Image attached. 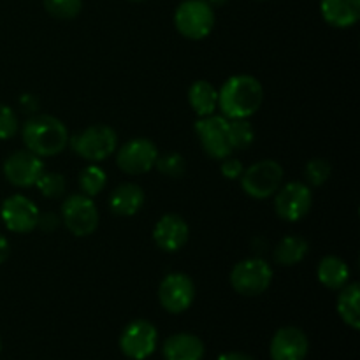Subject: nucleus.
Returning <instances> with one entry per match:
<instances>
[{
    "label": "nucleus",
    "mask_w": 360,
    "mask_h": 360,
    "mask_svg": "<svg viewBox=\"0 0 360 360\" xmlns=\"http://www.w3.org/2000/svg\"><path fill=\"white\" fill-rule=\"evenodd\" d=\"M62 221L70 234L77 238L91 236L98 227V210L94 197L84 193H72L62 204Z\"/></svg>",
    "instance_id": "nucleus-6"
},
{
    "label": "nucleus",
    "mask_w": 360,
    "mask_h": 360,
    "mask_svg": "<svg viewBox=\"0 0 360 360\" xmlns=\"http://www.w3.org/2000/svg\"><path fill=\"white\" fill-rule=\"evenodd\" d=\"M360 287L359 283H347L340 290V297H338V313H340L341 320L352 329H360Z\"/></svg>",
    "instance_id": "nucleus-22"
},
{
    "label": "nucleus",
    "mask_w": 360,
    "mask_h": 360,
    "mask_svg": "<svg viewBox=\"0 0 360 360\" xmlns=\"http://www.w3.org/2000/svg\"><path fill=\"white\" fill-rule=\"evenodd\" d=\"M20 130V120L16 112L9 105L0 102V141H7L14 137Z\"/></svg>",
    "instance_id": "nucleus-30"
},
{
    "label": "nucleus",
    "mask_w": 360,
    "mask_h": 360,
    "mask_svg": "<svg viewBox=\"0 0 360 360\" xmlns=\"http://www.w3.org/2000/svg\"><path fill=\"white\" fill-rule=\"evenodd\" d=\"M330 172H333V165L326 158H313L304 167L306 181L311 186L326 185L327 179L330 178Z\"/></svg>",
    "instance_id": "nucleus-29"
},
{
    "label": "nucleus",
    "mask_w": 360,
    "mask_h": 360,
    "mask_svg": "<svg viewBox=\"0 0 360 360\" xmlns=\"http://www.w3.org/2000/svg\"><path fill=\"white\" fill-rule=\"evenodd\" d=\"M158 158V148L153 141L136 137L130 139L116 151V164L120 171L130 176L146 174L155 167V162Z\"/></svg>",
    "instance_id": "nucleus-9"
},
{
    "label": "nucleus",
    "mask_w": 360,
    "mask_h": 360,
    "mask_svg": "<svg viewBox=\"0 0 360 360\" xmlns=\"http://www.w3.org/2000/svg\"><path fill=\"white\" fill-rule=\"evenodd\" d=\"M130 2H143V0H130Z\"/></svg>",
    "instance_id": "nucleus-37"
},
{
    "label": "nucleus",
    "mask_w": 360,
    "mask_h": 360,
    "mask_svg": "<svg viewBox=\"0 0 360 360\" xmlns=\"http://www.w3.org/2000/svg\"><path fill=\"white\" fill-rule=\"evenodd\" d=\"M188 102L200 118L214 115L218 109V90L210 81H195L188 90Z\"/></svg>",
    "instance_id": "nucleus-21"
},
{
    "label": "nucleus",
    "mask_w": 360,
    "mask_h": 360,
    "mask_svg": "<svg viewBox=\"0 0 360 360\" xmlns=\"http://www.w3.org/2000/svg\"><path fill=\"white\" fill-rule=\"evenodd\" d=\"M274 195V211L285 221L302 220L313 206V193L304 183H287Z\"/></svg>",
    "instance_id": "nucleus-11"
},
{
    "label": "nucleus",
    "mask_w": 360,
    "mask_h": 360,
    "mask_svg": "<svg viewBox=\"0 0 360 360\" xmlns=\"http://www.w3.org/2000/svg\"><path fill=\"white\" fill-rule=\"evenodd\" d=\"M74 151L88 162H102L118 148V136L108 125H91L74 137Z\"/></svg>",
    "instance_id": "nucleus-8"
},
{
    "label": "nucleus",
    "mask_w": 360,
    "mask_h": 360,
    "mask_svg": "<svg viewBox=\"0 0 360 360\" xmlns=\"http://www.w3.org/2000/svg\"><path fill=\"white\" fill-rule=\"evenodd\" d=\"M0 218L7 231L16 232V234H28L37 227L39 210L28 197L11 195L7 197L0 207Z\"/></svg>",
    "instance_id": "nucleus-14"
},
{
    "label": "nucleus",
    "mask_w": 360,
    "mask_h": 360,
    "mask_svg": "<svg viewBox=\"0 0 360 360\" xmlns=\"http://www.w3.org/2000/svg\"><path fill=\"white\" fill-rule=\"evenodd\" d=\"M273 283V267L264 259H246L234 266L231 285L239 295L255 297L264 294Z\"/></svg>",
    "instance_id": "nucleus-5"
},
{
    "label": "nucleus",
    "mask_w": 360,
    "mask_h": 360,
    "mask_svg": "<svg viewBox=\"0 0 360 360\" xmlns=\"http://www.w3.org/2000/svg\"><path fill=\"white\" fill-rule=\"evenodd\" d=\"M221 174H224V178L227 179H239L241 178L243 171H245V167H243L241 160H238V158H224V162H221V167H220Z\"/></svg>",
    "instance_id": "nucleus-31"
},
{
    "label": "nucleus",
    "mask_w": 360,
    "mask_h": 360,
    "mask_svg": "<svg viewBox=\"0 0 360 360\" xmlns=\"http://www.w3.org/2000/svg\"><path fill=\"white\" fill-rule=\"evenodd\" d=\"M195 283L185 273H171L158 287V301L167 313L179 315L193 304Z\"/></svg>",
    "instance_id": "nucleus-10"
},
{
    "label": "nucleus",
    "mask_w": 360,
    "mask_h": 360,
    "mask_svg": "<svg viewBox=\"0 0 360 360\" xmlns=\"http://www.w3.org/2000/svg\"><path fill=\"white\" fill-rule=\"evenodd\" d=\"M320 11L330 27L350 28L360 18V0H320Z\"/></svg>",
    "instance_id": "nucleus-17"
},
{
    "label": "nucleus",
    "mask_w": 360,
    "mask_h": 360,
    "mask_svg": "<svg viewBox=\"0 0 360 360\" xmlns=\"http://www.w3.org/2000/svg\"><path fill=\"white\" fill-rule=\"evenodd\" d=\"M35 186L48 199H58V197H62L65 193L67 181L65 176H62L60 172H42L39 181L35 183Z\"/></svg>",
    "instance_id": "nucleus-27"
},
{
    "label": "nucleus",
    "mask_w": 360,
    "mask_h": 360,
    "mask_svg": "<svg viewBox=\"0 0 360 360\" xmlns=\"http://www.w3.org/2000/svg\"><path fill=\"white\" fill-rule=\"evenodd\" d=\"M190 236L188 224L183 220L179 214L169 213L164 214L160 220L155 224L153 241L162 252L176 253L186 245Z\"/></svg>",
    "instance_id": "nucleus-15"
},
{
    "label": "nucleus",
    "mask_w": 360,
    "mask_h": 360,
    "mask_svg": "<svg viewBox=\"0 0 360 360\" xmlns=\"http://www.w3.org/2000/svg\"><path fill=\"white\" fill-rule=\"evenodd\" d=\"M21 137L27 150L37 157H56L69 143V130L55 116L34 115L23 125Z\"/></svg>",
    "instance_id": "nucleus-2"
},
{
    "label": "nucleus",
    "mask_w": 360,
    "mask_h": 360,
    "mask_svg": "<svg viewBox=\"0 0 360 360\" xmlns=\"http://www.w3.org/2000/svg\"><path fill=\"white\" fill-rule=\"evenodd\" d=\"M308 336L297 327H283L271 341V359L273 360H304L308 355Z\"/></svg>",
    "instance_id": "nucleus-16"
},
{
    "label": "nucleus",
    "mask_w": 360,
    "mask_h": 360,
    "mask_svg": "<svg viewBox=\"0 0 360 360\" xmlns=\"http://www.w3.org/2000/svg\"><path fill=\"white\" fill-rule=\"evenodd\" d=\"M144 190L136 183H122L112 190L109 207L118 217H134L144 206Z\"/></svg>",
    "instance_id": "nucleus-19"
},
{
    "label": "nucleus",
    "mask_w": 360,
    "mask_h": 360,
    "mask_svg": "<svg viewBox=\"0 0 360 360\" xmlns=\"http://www.w3.org/2000/svg\"><path fill=\"white\" fill-rule=\"evenodd\" d=\"M18 104H20V108L23 109L25 112H37L39 109V101L35 95L32 94H23L20 97V101H18Z\"/></svg>",
    "instance_id": "nucleus-33"
},
{
    "label": "nucleus",
    "mask_w": 360,
    "mask_h": 360,
    "mask_svg": "<svg viewBox=\"0 0 360 360\" xmlns=\"http://www.w3.org/2000/svg\"><path fill=\"white\" fill-rule=\"evenodd\" d=\"M44 9L56 20H72L81 13L83 0H42Z\"/></svg>",
    "instance_id": "nucleus-28"
},
{
    "label": "nucleus",
    "mask_w": 360,
    "mask_h": 360,
    "mask_svg": "<svg viewBox=\"0 0 360 360\" xmlns=\"http://www.w3.org/2000/svg\"><path fill=\"white\" fill-rule=\"evenodd\" d=\"M0 352H2V340H0Z\"/></svg>",
    "instance_id": "nucleus-38"
},
{
    "label": "nucleus",
    "mask_w": 360,
    "mask_h": 360,
    "mask_svg": "<svg viewBox=\"0 0 360 360\" xmlns=\"http://www.w3.org/2000/svg\"><path fill=\"white\" fill-rule=\"evenodd\" d=\"M9 253H11L9 241H7L6 236L0 234V266H2V264L6 262L7 257H9Z\"/></svg>",
    "instance_id": "nucleus-34"
},
{
    "label": "nucleus",
    "mask_w": 360,
    "mask_h": 360,
    "mask_svg": "<svg viewBox=\"0 0 360 360\" xmlns=\"http://www.w3.org/2000/svg\"><path fill=\"white\" fill-rule=\"evenodd\" d=\"M229 129H231L232 150H246L255 141V130H253L248 118L229 120Z\"/></svg>",
    "instance_id": "nucleus-25"
},
{
    "label": "nucleus",
    "mask_w": 360,
    "mask_h": 360,
    "mask_svg": "<svg viewBox=\"0 0 360 360\" xmlns=\"http://www.w3.org/2000/svg\"><path fill=\"white\" fill-rule=\"evenodd\" d=\"M218 360H255L246 354H239V352H229V354L220 355Z\"/></svg>",
    "instance_id": "nucleus-35"
},
{
    "label": "nucleus",
    "mask_w": 360,
    "mask_h": 360,
    "mask_svg": "<svg viewBox=\"0 0 360 360\" xmlns=\"http://www.w3.org/2000/svg\"><path fill=\"white\" fill-rule=\"evenodd\" d=\"M44 172V162L41 157L28 150L14 151L4 162V176L7 181L20 188H28L39 181Z\"/></svg>",
    "instance_id": "nucleus-13"
},
{
    "label": "nucleus",
    "mask_w": 360,
    "mask_h": 360,
    "mask_svg": "<svg viewBox=\"0 0 360 360\" xmlns=\"http://www.w3.org/2000/svg\"><path fill=\"white\" fill-rule=\"evenodd\" d=\"M62 218L56 217L55 213H39V220H37V227H41L42 231L49 232V231H55L56 227L60 225Z\"/></svg>",
    "instance_id": "nucleus-32"
},
{
    "label": "nucleus",
    "mask_w": 360,
    "mask_h": 360,
    "mask_svg": "<svg viewBox=\"0 0 360 360\" xmlns=\"http://www.w3.org/2000/svg\"><path fill=\"white\" fill-rule=\"evenodd\" d=\"M204 352L202 340L190 333L172 334L164 343L165 360H202Z\"/></svg>",
    "instance_id": "nucleus-18"
},
{
    "label": "nucleus",
    "mask_w": 360,
    "mask_h": 360,
    "mask_svg": "<svg viewBox=\"0 0 360 360\" xmlns=\"http://www.w3.org/2000/svg\"><path fill=\"white\" fill-rule=\"evenodd\" d=\"M158 343V333L148 320H134L120 336V348L130 360H146L153 355Z\"/></svg>",
    "instance_id": "nucleus-12"
},
{
    "label": "nucleus",
    "mask_w": 360,
    "mask_h": 360,
    "mask_svg": "<svg viewBox=\"0 0 360 360\" xmlns=\"http://www.w3.org/2000/svg\"><path fill=\"white\" fill-rule=\"evenodd\" d=\"M206 2L207 4H210V6L211 7H213V6H225V4H227L229 2V0H206Z\"/></svg>",
    "instance_id": "nucleus-36"
},
{
    "label": "nucleus",
    "mask_w": 360,
    "mask_h": 360,
    "mask_svg": "<svg viewBox=\"0 0 360 360\" xmlns=\"http://www.w3.org/2000/svg\"><path fill=\"white\" fill-rule=\"evenodd\" d=\"M309 245L301 236H285L274 250V260L280 266L290 267L297 266L306 255H308Z\"/></svg>",
    "instance_id": "nucleus-23"
},
{
    "label": "nucleus",
    "mask_w": 360,
    "mask_h": 360,
    "mask_svg": "<svg viewBox=\"0 0 360 360\" xmlns=\"http://www.w3.org/2000/svg\"><path fill=\"white\" fill-rule=\"evenodd\" d=\"M155 167L158 169V172L171 179H179L185 176L186 172V160L181 153H167L164 157L158 155L157 162H155Z\"/></svg>",
    "instance_id": "nucleus-26"
},
{
    "label": "nucleus",
    "mask_w": 360,
    "mask_h": 360,
    "mask_svg": "<svg viewBox=\"0 0 360 360\" xmlns=\"http://www.w3.org/2000/svg\"><path fill=\"white\" fill-rule=\"evenodd\" d=\"M195 132L204 153L214 160H224L232 155V141L229 120L225 116H204L197 120Z\"/></svg>",
    "instance_id": "nucleus-7"
},
{
    "label": "nucleus",
    "mask_w": 360,
    "mask_h": 360,
    "mask_svg": "<svg viewBox=\"0 0 360 360\" xmlns=\"http://www.w3.org/2000/svg\"><path fill=\"white\" fill-rule=\"evenodd\" d=\"M77 183H79L81 193H84L88 197H95L105 188L108 174H105V171L102 167L91 164L81 169L79 176H77Z\"/></svg>",
    "instance_id": "nucleus-24"
},
{
    "label": "nucleus",
    "mask_w": 360,
    "mask_h": 360,
    "mask_svg": "<svg viewBox=\"0 0 360 360\" xmlns=\"http://www.w3.org/2000/svg\"><path fill=\"white\" fill-rule=\"evenodd\" d=\"M214 21V11L206 0H185L176 7V30L190 41L206 39L213 32Z\"/></svg>",
    "instance_id": "nucleus-3"
},
{
    "label": "nucleus",
    "mask_w": 360,
    "mask_h": 360,
    "mask_svg": "<svg viewBox=\"0 0 360 360\" xmlns=\"http://www.w3.org/2000/svg\"><path fill=\"white\" fill-rule=\"evenodd\" d=\"M262 102V84L248 74L229 77L218 91V108L227 120L250 118L259 111Z\"/></svg>",
    "instance_id": "nucleus-1"
},
{
    "label": "nucleus",
    "mask_w": 360,
    "mask_h": 360,
    "mask_svg": "<svg viewBox=\"0 0 360 360\" xmlns=\"http://www.w3.org/2000/svg\"><path fill=\"white\" fill-rule=\"evenodd\" d=\"M316 276H319L320 283L329 290H341L350 280V269L343 259L327 255L320 260Z\"/></svg>",
    "instance_id": "nucleus-20"
},
{
    "label": "nucleus",
    "mask_w": 360,
    "mask_h": 360,
    "mask_svg": "<svg viewBox=\"0 0 360 360\" xmlns=\"http://www.w3.org/2000/svg\"><path fill=\"white\" fill-rule=\"evenodd\" d=\"M260 2H264V0H260Z\"/></svg>",
    "instance_id": "nucleus-39"
},
{
    "label": "nucleus",
    "mask_w": 360,
    "mask_h": 360,
    "mask_svg": "<svg viewBox=\"0 0 360 360\" xmlns=\"http://www.w3.org/2000/svg\"><path fill=\"white\" fill-rule=\"evenodd\" d=\"M241 188L253 199H269L283 181V167L276 160H260L245 169L241 174Z\"/></svg>",
    "instance_id": "nucleus-4"
}]
</instances>
